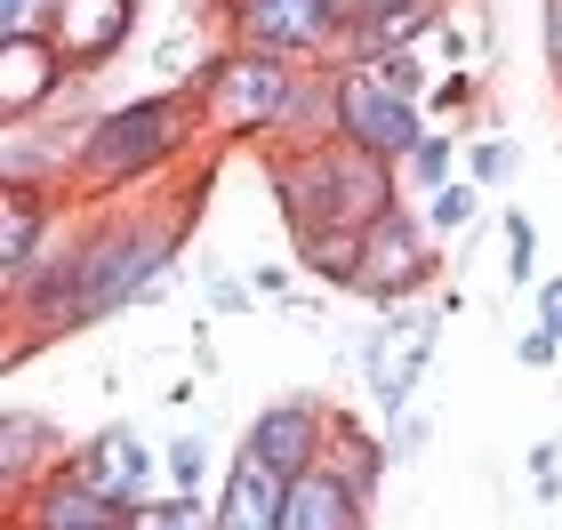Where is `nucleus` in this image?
<instances>
[{
    "instance_id": "obj_27",
    "label": "nucleus",
    "mask_w": 562,
    "mask_h": 530,
    "mask_svg": "<svg viewBox=\"0 0 562 530\" xmlns=\"http://www.w3.org/2000/svg\"><path fill=\"white\" fill-rule=\"evenodd\" d=\"M474 97H482L474 65H458V72H434V89H426V113H467Z\"/></svg>"
},
{
    "instance_id": "obj_29",
    "label": "nucleus",
    "mask_w": 562,
    "mask_h": 530,
    "mask_svg": "<svg viewBox=\"0 0 562 530\" xmlns=\"http://www.w3.org/2000/svg\"><path fill=\"white\" fill-rule=\"evenodd\" d=\"M515 362H522V370H554V362H562V338H554V330H539V322H530V330L515 338Z\"/></svg>"
},
{
    "instance_id": "obj_2",
    "label": "nucleus",
    "mask_w": 562,
    "mask_h": 530,
    "mask_svg": "<svg viewBox=\"0 0 562 530\" xmlns=\"http://www.w3.org/2000/svg\"><path fill=\"white\" fill-rule=\"evenodd\" d=\"M201 129H210V121H201L193 81H186V89L169 81V89L121 97V105H105V113L81 121V154H72L65 193H81V201L130 193V185H145V177H161L169 161H186V145H193Z\"/></svg>"
},
{
    "instance_id": "obj_4",
    "label": "nucleus",
    "mask_w": 562,
    "mask_h": 530,
    "mask_svg": "<svg viewBox=\"0 0 562 530\" xmlns=\"http://www.w3.org/2000/svg\"><path fill=\"white\" fill-rule=\"evenodd\" d=\"M186 225H193V201H186V210H105V217H89V258H81L72 330H97V322L161 297L169 273H177V249H186Z\"/></svg>"
},
{
    "instance_id": "obj_18",
    "label": "nucleus",
    "mask_w": 562,
    "mask_h": 530,
    "mask_svg": "<svg viewBox=\"0 0 562 530\" xmlns=\"http://www.w3.org/2000/svg\"><path fill=\"white\" fill-rule=\"evenodd\" d=\"M329 466H338L362 498H378V483H386L394 459H386V442H378L362 418H338V410H329Z\"/></svg>"
},
{
    "instance_id": "obj_33",
    "label": "nucleus",
    "mask_w": 562,
    "mask_h": 530,
    "mask_svg": "<svg viewBox=\"0 0 562 530\" xmlns=\"http://www.w3.org/2000/svg\"><path fill=\"white\" fill-rule=\"evenodd\" d=\"M378 9H411V0H353V16H378Z\"/></svg>"
},
{
    "instance_id": "obj_16",
    "label": "nucleus",
    "mask_w": 562,
    "mask_h": 530,
    "mask_svg": "<svg viewBox=\"0 0 562 530\" xmlns=\"http://www.w3.org/2000/svg\"><path fill=\"white\" fill-rule=\"evenodd\" d=\"M281 498H290V474L266 466L258 450H241L225 466V490H217V530H281Z\"/></svg>"
},
{
    "instance_id": "obj_12",
    "label": "nucleus",
    "mask_w": 562,
    "mask_h": 530,
    "mask_svg": "<svg viewBox=\"0 0 562 530\" xmlns=\"http://www.w3.org/2000/svg\"><path fill=\"white\" fill-rule=\"evenodd\" d=\"M57 225H65L57 185H16V177H0V290L24 282V266L48 249Z\"/></svg>"
},
{
    "instance_id": "obj_26",
    "label": "nucleus",
    "mask_w": 562,
    "mask_h": 530,
    "mask_svg": "<svg viewBox=\"0 0 562 530\" xmlns=\"http://www.w3.org/2000/svg\"><path fill=\"white\" fill-rule=\"evenodd\" d=\"M201 290H210V314H249V297H258V282L225 273V258H201Z\"/></svg>"
},
{
    "instance_id": "obj_30",
    "label": "nucleus",
    "mask_w": 562,
    "mask_h": 530,
    "mask_svg": "<svg viewBox=\"0 0 562 530\" xmlns=\"http://www.w3.org/2000/svg\"><path fill=\"white\" fill-rule=\"evenodd\" d=\"M539 48H547L554 89H562V0H539Z\"/></svg>"
},
{
    "instance_id": "obj_32",
    "label": "nucleus",
    "mask_w": 562,
    "mask_h": 530,
    "mask_svg": "<svg viewBox=\"0 0 562 530\" xmlns=\"http://www.w3.org/2000/svg\"><path fill=\"white\" fill-rule=\"evenodd\" d=\"M249 282H258V297H290V273L281 266H249Z\"/></svg>"
},
{
    "instance_id": "obj_15",
    "label": "nucleus",
    "mask_w": 562,
    "mask_h": 530,
    "mask_svg": "<svg viewBox=\"0 0 562 530\" xmlns=\"http://www.w3.org/2000/svg\"><path fill=\"white\" fill-rule=\"evenodd\" d=\"M57 418H41V410H24V402H9L0 410V498H16L41 483V474H57Z\"/></svg>"
},
{
    "instance_id": "obj_7",
    "label": "nucleus",
    "mask_w": 562,
    "mask_h": 530,
    "mask_svg": "<svg viewBox=\"0 0 562 530\" xmlns=\"http://www.w3.org/2000/svg\"><path fill=\"white\" fill-rule=\"evenodd\" d=\"M329 129L353 137V145H370V154H386L402 169V154L434 129V113H426V97L394 89L378 65H338V72H329Z\"/></svg>"
},
{
    "instance_id": "obj_8",
    "label": "nucleus",
    "mask_w": 562,
    "mask_h": 530,
    "mask_svg": "<svg viewBox=\"0 0 562 530\" xmlns=\"http://www.w3.org/2000/svg\"><path fill=\"white\" fill-rule=\"evenodd\" d=\"M225 24H234V41L249 48H281V57H322L338 48L353 0H217Z\"/></svg>"
},
{
    "instance_id": "obj_3",
    "label": "nucleus",
    "mask_w": 562,
    "mask_h": 530,
    "mask_svg": "<svg viewBox=\"0 0 562 530\" xmlns=\"http://www.w3.org/2000/svg\"><path fill=\"white\" fill-rule=\"evenodd\" d=\"M266 177H273V201L290 217V241L297 234H322V225H370L402 201V169L386 154L353 137H281L266 154Z\"/></svg>"
},
{
    "instance_id": "obj_20",
    "label": "nucleus",
    "mask_w": 562,
    "mask_h": 530,
    "mask_svg": "<svg viewBox=\"0 0 562 530\" xmlns=\"http://www.w3.org/2000/svg\"><path fill=\"white\" fill-rule=\"evenodd\" d=\"M418 210H426V225H434L442 241H467L474 217H482V185H474V177H450V185H434Z\"/></svg>"
},
{
    "instance_id": "obj_23",
    "label": "nucleus",
    "mask_w": 562,
    "mask_h": 530,
    "mask_svg": "<svg viewBox=\"0 0 562 530\" xmlns=\"http://www.w3.org/2000/svg\"><path fill=\"white\" fill-rule=\"evenodd\" d=\"M515 169H522V145L506 137V129H482V137L467 145V177H474L482 193H491V185H515Z\"/></svg>"
},
{
    "instance_id": "obj_6",
    "label": "nucleus",
    "mask_w": 562,
    "mask_h": 530,
    "mask_svg": "<svg viewBox=\"0 0 562 530\" xmlns=\"http://www.w3.org/2000/svg\"><path fill=\"white\" fill-rule=\"evenodd\" d=\"M434 241H442V234H434L426 210L402 193L386 217L362 225V266H353L346 297H362V306H411L434 273H442V249H434Z\"/></svg>"
},
{
    "instance_id": "obj_1",
    "label": "nucleus",
    "mask_w": 562,
    "mask_h": 530,
    "mask_svg": "<svg viewBox=\"0 0 562 530\" xmlns=\"http://www.w3.org/2000/svg\"><path fill=\"white\" fill-rule=\"evenodd\" d=\"M329 72L322 57H281V48H217L193 72L201 121L217 137H329Z\"/></svg>"
},
{
    "instance_id": "obj_13",
    "label": "nucleus",
    "mask_w": 562,
    "mask_h": 530,
    "mask_svg": "<svg viewBox=\"0 0 562 530\" xmlns=\"http://www.w3.org/2000/svg\"><path fill=\"white\" fill-rule=\"evenodd\" d=\"M130 33H137V0H57V24H48V41L72 57V72L113 65Z\"/></svg>"
},
{
    "instance_id": "obj_17",
    "label": "nucleus",
    "mask_w": 562,
    "mask_h": 530,
    "mask_svg": "<svg viewBox=\"0 0 562 530\" xmlns=\"http://www.w3.org/2000/svg\"><path fill=\"white\" fill-rule=\"evenodd\" d=\"M72 466H81L89 483H105L113 498H130V507L153 490V450H145L137 426H105V435H89L81 450H72Z\"/></svg>"
},
{
    "instance_id": "obj_9",
    "label": "nucleus",
    "mask_w": 562,
    "mask_h": 530,
    "mask_svg": "<svg viewBox=\"0 0 562 530\" xmlns=\"http://www.w3.org/2000/svg\"><path fill=\"white\" fill-rule=\"evenodd\" d=\"M72 81H81V72H72V57L48 33H0V129L41 121Z\"/></svg>"
},
{
    "instance_id": "obj_22",
    "label": "nucleus",
    "mask_w": 562,
    "mask_h": 530,
    "mask_svg": "<svg viewBox=\"0 0 562 530\" xmlns=\"http://www.w3.org/2000/svg\"><path fill=\"white\" fill-rule=\"evenodd\" d=\"M210 515H217L210 498H201V490H177V483H169V490H145V498H137V522H145V530H201Z\"/></svg>"
},
{
    "instance_id": "obj_21",
    "label": "nucleus",
    "mask_w": 562,
    "mask_h": 530,
    "mask_svg": "<svg viewBox=\"0 0 562 530\" xmlns=\"http://www.w3.org/2000/svg\"><path fill=\"white\" fill-rule=\"evenodd\" d=\"M498 241H506V290H539V225H530V210H506L498 217Z\"/></svg>"
},
{
    "instance_id": "obj_24",
    "label": "nucleus",
    "mask_w": 562,
    "mask_h": 530,
    "mask_svg": "<svg viewBox=\"0 0 562 530\" xmlns=\"http://www.w3.org/2000/svg\"><path fill=\"white\" fill-rule=\"evenodd\" d=\"M161 474H169L177 490H201V483H210V435L186 426L177 442H161Z\"/></svg>"
},
{
    "instance_id": "obj_14",
    "label": "nucleus",
    "mask_w": 562,
    "mask_h": 530,
    "mask_svg": "<svg viewBox=\"0 0 562 530\" xmlns=\"http://www.w3.org/2000/svg\"><path fill=\"white\" fill-rule=\"evenodd\" d=\"M370 522V498L346 483L338 466H305L290 474V498H281V530H362Z\"/></svg>"
},
{
    "instance_id": "obj_31",
    "label": "nucleus",
    "mask_w": 562,
    "mask_h": 530,
    "mask_svg": "<svg viewBox=\"0 0 562 530\" xmlns=\"http://www.w3.org/2000/svg\"><path fill=\"white\" fill-rule=\"evenodd\" d=\"M530 322H539V330H554V338H562V273H547V282L530 290Z\"/></svg>"
},
{
    "instance_id": "obj_25",
    "label": "nucleus",
    "mask_w": 562,
    "mask_h": 530,
    "mask_svg": "<svg viewBox=\"0 0 562 530\" xmlns=\"http://www.w3.org/2000/svg\"><path fill=\"white\" fill-rule=\"evenodd\" d=\"M426 442H434V418L418 410V402H411V410H394V418H386V459H394V466L426 459Z\"/></svg>"
},
{
    "instance_id": "obj_5",
    "label": "nucleus",
    "mask_w": 562,
    "mask_h": 530,
    "mask_svg": "<svg viewBox=\"0 0 562 530\" xmlns=\"http://www.w3.org/2000/svg\"><path fill=\"white\" fill-rule=\"evenodd\" d=\"M442 322H450V306H386V314H370V330L346 346V362H353V377H362L378 418H394V410L418 402V377L434 370Z\"/></svg>"
},
{
    "instance_id": "obj_11",
    "label": "nucleus",
    "mask_w": 562,
    "mask_h": 530,
    "mask_svg": "<svg viewBox=\"0 0 562 530\" xmlns=\"http://www.w3.org/2000/svg\"><path fill=\"white\" fill-rule=\"evenodd\" d=\"M130 522H137L130 498H113L105 483H89L72 459L48 474V483L33 490V507H24V530H130Z\"/></svg>"
},
{
    "instance_id": "obj_28",
    "label": "nucleus",
    "mask_w": 562,
    "mask_h": 530,
    "mask_svg": "<svg viewBox=\"0 0 562 530\" xmlns=\"http://www.w3.org/2000/svg\"><path fill=\"white\" fill-rule=\"evenodd\" d=\"M57 0H0V33H48Z\"/></svg>"
},
{
    "instance_id": "obj_10",
    "label": "nucleus",
    "mask_w": 562,
    "mask_h": 530,
    "mask_svg": "<svg viewBox=\"0 0 562 530\" xmlns=\"http://www.w3.org/2000/svg\"><path fill=\"white\" fill-rule=\"evenodd\" d=\"M241 450H258V459L281 466V474L322 466L329 459V402L322 394H281V402H266V410L249 418V442Z\"/></svg>"
},
{
    "instance_id": "obj_19",
    "label": "nucleus",
    "mask_w": 562,
    "mask_h": 530,
    "mask_svg": "<svg viewBox=\"0 0 562 530\" xmlns=\"http://www.w3.org/2000/svg\"><path fill=\"white\" fill-rule=\"evenodd\" d=\"M450 177H458V137L450 129H426L411 154H402V193L411 201H426L434 185H450Z\"/></svg>"
}]
</instances>
